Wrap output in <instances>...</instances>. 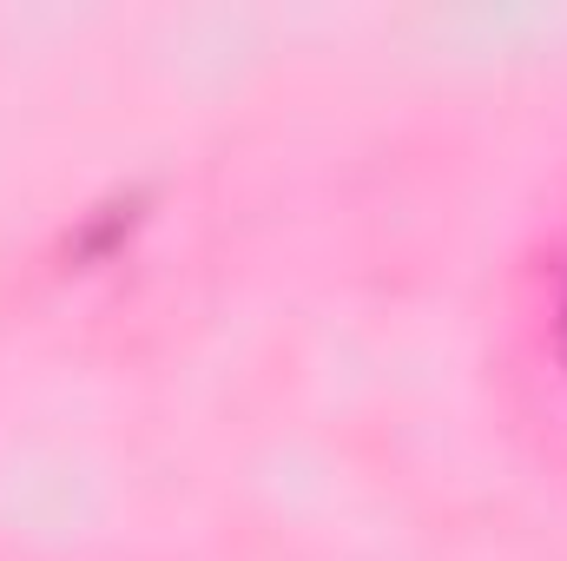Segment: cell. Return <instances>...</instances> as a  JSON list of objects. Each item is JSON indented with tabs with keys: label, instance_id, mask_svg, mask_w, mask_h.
<instances>
[{
	"label": "cell",
	"instance_id": "6da1fadb",
	"mask_svg": "<svg viewBox=\"0 0 567 561\" xmlns=\"http://www.w3.org/2000/svg\"><path fill=\"white\" fill-rule=\"evenodd\" d=\"M145 205H152V185H126V192H106L93 212H80V225H73L66 245H60L66 272H93V265L120 258L126 238L145 225Z\"/></svg>",
	"mask_w": 567,
	"mask_h": 561
},
{
	"label": "cell",
	"instance_id": "7a4b0ae2",
	"mask_svg": "<svg viewBox=\"0 0 567 561\" xmlns=\"http://www.w3.org/2000/svg\"><path fill=\"white\" fill-rule=\"evenodd\" d=\"M555 350H561V370H567V290H561V310H555Z\"/></svg>",
	"mask_w": 567,
	"mask_h": 561
}]
</instances>
